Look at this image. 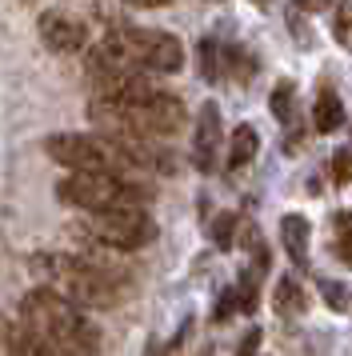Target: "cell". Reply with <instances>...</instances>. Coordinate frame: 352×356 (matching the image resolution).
Instances as JSON below:
<instances>
[{
	"instance_id": "1",
	"label": "cell",
	"mask_w": 352,
	"mask_h": 356,
	"mask_svg": "<svg viewBox=\"0 0 352 356\" xmlns=\"http://www.w3.org/2000/svg\"><path fill=\"white\" fill-rule=\"evenodd\" d=\"M20 324H29L36 337H45L48 344H56L68 356H96L104 344L100 328L84 316V308L61 296L56 289H48V284L32 289L20 300Z\"/></svg>"
},
{
	"instance_id": "2",
	"label": "cell",
	"mask_w": 352,
	"mask_h": 356,
	"mask_svg": "<svg viewBox=\"0 0 352 356\" xmlns=\"http://www.w3.org/2000/svg\"><path fill=\"white\" fill-rule=\"evenodd\" d=\"M88 120L109 136H173L184 129V104L173 92H144L132 100H93Z\"/></svg>"
},
{
	"instance_id": "3",
	"label": "cell",
	"mask_w": 352,
	"mask_h": 356,
	"mask_svg": "<svg viewBox=\"0 0 352 356\" xmlns=\"http://www.w3.org/2000/svg\"><path fill=\"white\" fill-rule=\"evenodd\" d=\"M29 268L48 289H56L61 296L77 300L80 308H116L120 305V280L104 273L96 260L80 257V252H36L29 260Z\"/></svg>"
},
{
	"instance_id": "4",
	"label": "cell",
	"mask_w": 352,
	"mask_h": 356,
	"mask_svg": "<svg viewBox=\"0 0 352 356\" xmlns=\"http://www.w3.org/2000/svg\"><path fill=\"white\" fill-rule=\"evenodd\" d=\"M45 152L64 168H93V172H132L141 168L128 136H93V132H52Z\"/></svg>"
},
{
	"instance_id": "5",
	"label": "cell",
	"mask_w": 352,
	"mask_h": 356,
	"mask_svg": "<svg viewBox=\"0 0 352 356\" xmlns=\"http://www.w3.org/2000/svg\"><path fill=\"white\" fill-rule=\"evenodd\" d=\"M56 200L80 212H100L116 204H144L148 193L141 184L125 180L120 172H93V168H68V177L56 180Z\"/></svg>"
},
{
	"instance_id": "6",
	"label": "cell",
	"mask_w": 352,
	"mask_h": 356,
	"mask_svg": "<svg viewBox=\"0 0 352 356\" xmlns=\"http://www.w3.org/2000/svg\"><path fill=\"white\" fill-rule=\"evenodd\" d=\"M72 236H88V241L104 244L112 252H136L148 241H157V220L144 212V204H116V209L88 212V220L68 225Z\"/></svg>"
},
{
	"instance_id": "7",
	"label": "cell",
	"mask_w": 352,
	"mask_h": 356,
	"mask_svg": "<svg viewBox=\"0 0 352 356\" xmlns=\"http://www.w3.org/2000/svg\"><path fill=\"white\" fill-rule=\"evenodd\" d=\"M128 40H132V52H136V65L148 68V72H180V65H184V49L173 33L132 29Z\"/></svg>"
},
{
	"instance_id": "8",
	"label": "cell",
	"mask_w": 352,
	"mask_h": 356,
	"mask_svg": "<svg viewBox=\"0 0 352 356\" xmlns=\"http://www.w3.org/2000/svg\"><path fill=\"white\" fill-rule=\"evenodd\" d=\"M128 68H141L128 33H109V36H100V40H93V49H88V72H93L96 81L128 72Z\"/></svg>"
},
{
	"instance_id": "9",
	"label": "cell",
	"mask_w": 352,
	"mask_h": 356,
	"mask_svg": "<svg viewBox=\"0 0 352 356\" xmlns=\"http://www.w3.org/2000/svg\"><path fill=\"white\" fill-rule=\"evenodd\" d=\"M36 33L45 40V49H52V52H80L88 44L84 20H77L72 13H61V8H52V13H45L36 20Z\"/></svg>"
},
{
	"instance_id": "10",
	"label": "cell",
	"mask_w": 352,
	"mask_h": 356,
	"mask_svg": "<svg viewBox=\"0 0 352 356\" xmlns=\"http://www.w3.org/2000/svg\"><path fill=\"white\" fill-rule=\"evenodd\" d=\"M216 152H221V108H216V100H205L200 116H196V132H192V164L200 172H212Z\"/></svg>"
},
{
	"instance_id": "11",
	"label": "cell",
	"mask_w": 352,
	"mask_h": 356,
	"mask_svg": "<svg viewBox=\"0 0 352 356\" xmlns=\"http://www.w3.org/2000/svg\"><path fill=\"white\" fill-rule=\"evenodd\" d=\"M0 344L8 348V356H68V353H61L56 344H48L45 337H36L29 324H13L8 337L0 340Z\"/></svg>"
},
{
	"instance_id": "12",
	"label": "cell",
	"mask_w": 352,
	"mask_h": 356,
	"mask_svg": "<svg viewBox=\"0 0 352 356\" xmlns=\"http://www.w3.org/2000/svg\"><path fill=\"white\" fill-rule=\"evenodd\" d=\"M280 241H285V252L296 264H308V241H312V228H308V220H304L301 212H288L285 220H280Z\"/></svg>"
},
{
	"instance_id": "13",
	"label": "cell",
	"mask_w": 352,
	"mask_h": 356,
	"mask_svg": "<svg viewBox=\"0 0 352 356\" xmlns=\"http://www.w3.org/2000/svg\"><path fill=\"white\" fill-rule=\"evenodd\" d=\"M344 124V104H340V97H336L333 88H324L317 97V104H312V129L320 132V136H328V132H336Z\"/></svg>"
},
{
	"instance_id": "14",
	"label": "cell",
	"mask_w": 352,
	"mask_h": 356,
	"mask_svg": "<svg viewBox=\"0 0 352 356\" xmlns=\"http://www.w3.org/2000/svg\"><path fill=\"white\" fill-rule=\"evenodd\" d=\"M260 152V136H256L253 124H237L232 129V140H228V168H244L253 164V156Z\"/></svg>"
},
{
	"instance_id": "15",
	"label": "cell",
	"mask_w": 352,
	"mask_h": 356,
	"mask_svg": "<svg viewBox=\"0 0 352 356\" xmlns=\"http://www.w3.org/2000/svg\"><path fill=\"white\" fill-rule=\"evenodd\" d=\"M272 305H276V312H280V316H301V312H304V292H301V284H296L292 276L276 280Z\"/></svg>"
},
{
	"instance_id": "16",
	"label": "cell",
	"mask_w": 352,
	"mask_h": 356,
	"mask_svg": "<svg viewBox=\"0 0 352 356\" xmlns=\"http://www.w3.org/2000/svg\"><path fill=\"white\" fill-rule=\"evenodd\" d=\"M196 60H200V76H205V81H221L224 56H221V44H216L212 36H205V40L196 44Z\"/></svg>"
},
{
	"instance_id": "17",
	"label": "cell",
	"mask_w": 352,
	"mask_h": 356,
	"mask_svg": "<svg viewBox=\"0 0 352 356\" xmlns=\"http://www.w3.org/2000/svg\"><path fill=\"white\" fill-rule=\"evenodd\" d=\"M292 100H296V84L280 81L276 88H272V97H269L272 116H276V120H292Z\"/></svg>"
},
{
	"instance_id": "18",
	"label": "cell",
	"mask_w": 352,
	"mask_h": 356,
	"mask_svg": "<svg viewBox=\"0 0 352 356\" xmlns=\"http://www.w3.org/2000/svg\"><path fill=\"white\" fill-rule=\"evenodd\" d=\"M333 241H336V252L352 260V212H336L333 216Z\"/></svg>"
},
{
	"instance_id": "19",
	"label": "cell",
	"mask_w": 352,
	"mask_h": 356,
	"mask_svg": "<svg viewBox=\"0 0 352 356\" xmlns=\"http://www.w3.org/2000/svg\"><path fill=\"white\" fill-rule=\"evenodd\" d=\"M221 56H224V65L232 68V81H253L256 76V60L244 49H228V52H221Z\"/></svg>"
},
{
	"instance_id": "20",
	"label": "cell",
	"mask_w": 352,
	"mask_h": 356,
	"mask_svg": "<svg viewBox=\"0 0 352 356\" xmlns=\"http://www.w3.org/2000/svg\"><path fill=\"white\" fill-rule=\"evenodd\" d=\"M232 232H237V216L232 212H221L212 220V241H216V248H232Z\"/></svg>"
},
{
	"instance_id": "21",
	"label": "cell",
	"mask_w": 352,
	"mask_h": 356,
	"mask_svg": "<svg viewBox=\"0 0 352 356\" xmlns=\"http://www.w3.org/2000/svg\"><path fill=\"white\" fill-rule=\"evenodd\" d=\"M237 300H240V312H256V273H244V276H240Z\"/></svg>"
},
{
	"instance_id": "22",
	"label": "cell",
	"mask_w": 352,
	"mask_h": 356,
	"mask_svg": "<svg viewBox=\"0 0 352 356\" xmlns=\"http://www.w3.org/2000/svg\"><path fill=\"white\" fill-rule=\"evenodd\" d=\"M320 292H324V300L333 312H344L349 308V289L344 284H336V280H320Z\"/></svg>"
},
{
	"instance_id": "23",
	"label": "cell",
	"mask_w": 352,
	"mask_h": 356,
	"mask_svg": "<svg viewBox=\"0 0 352 356\" xmlns=\"http://www.w3.org/2000/svg\"><path fill=\"white\" fill-rule=\"evenodd\" d=\"M336 40L352 44V0H340V8H336Z\"/></svg>"
},
{
	"instance_id": "24",
	"label": "cell",
	"mask_w": 352,
	"mask_h": 356,
	"mask_svg": "<svg viewBox=\"0 0 352 356\" xmlns=\"http://www.w3.org/2000/svg\"><path fill=\"white\" fill-rule=\"evenodd\" d=\"M237 308H240V300H237V289H224L221 296H216V312H212V316H216V324H221V321H228V316H232Z\"/></svg>"
},
{
	"instance_id": "25",
	"label": "cell",
	"mask_w": 352,
	"mask_h": 356,
	"mask_svg": "<svg viewBox=\"0 0 352 356\" xmlns=\"http://www.w3.org/2000/svg\"><path fill=\"white\" fill-rule=\"evenodd\" d=\"M333 177H336V184H344V180L352 177V156H349V148H340L333 156Z\"/></svg>"
},
{
	"instance_id": "26",
	"label": "cell",
	"mask_w": 352,
	"mask_h": 356,
	"mask_svg": "<svg viewBox=\"0 0 352 356\" xmlns=\"http://www.w3.org/2000/svg\"><path fill=\"white\" fill-rule=\"evenodd\" d=\"M260 337H264V332H260V328H253V332H244V340H240L237 356H253L256 348H260Z\"/></svg>"
},
{
	"instance_id": "27",
	"label": "cell",
	"mask_w": 352,
	"mask_h": 356,
	"mask_svg": "<svg viewBox=\"0 0 352 356\" xmlns=\"http://www.w3.org/2000/svg\"><path fill=\"white\" fill-rule=\"evenodd\" d=\"M128 4H136V8H164V4H173V0H128Z\"/></svg>"
},
{
	"instance_id": "28",
	"label": "cell",
	"mask_w": 352,
	"mask_h": 356,
	"mask_svg": "<svg viewBox=\"0 0 352 356\" xmlns=\"http://www.w3.org/2000/svg\"><path fill=\"white\" fill-rule=\"evenodd\" d=\"M296 4H301L304 13H320V8H324V4H328V0H296Z\"/></svg>"
},
{
	"instance_id": "29",
	"label": "cell",
	"mask_w": 352,
	"mask_h": 356,
	"mask_svg": "<svg viewBox=\"0 0 352 356\" xmlns=\"http://www.w3.org/2000/svg\"><path fill=\"white\" fill-rule=\"evenodd\" d=\"M256 4H264V0H256Z\"/></svg>"
}]
</instances>
